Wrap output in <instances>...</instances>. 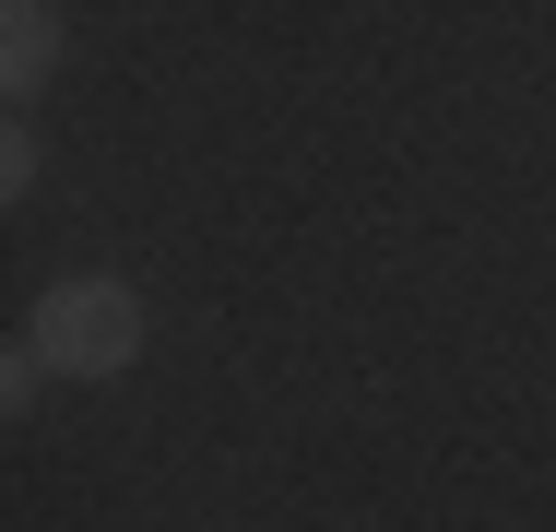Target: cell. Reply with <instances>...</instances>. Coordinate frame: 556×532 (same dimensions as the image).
Returning <instances> with one entry per match:
<instances>
[{
    "label": "cell",
    "instance_id": "obj_1",
    "mask_svg": "<svg viewBox=\"0 0 556 532\" xmlns=\"http://www.w3.org/2000/svg\"><path fill=\"white\" fill-rule=\"evenodd\" d=\"M60 379H118L130 355H142V296L108 284V273H72V284H48L36 296V331H24Z\"/></svg>",
    "mask_w": 556,
    "mask_h": 532
},
{
    "label": "cell",
    "instance_id": "obj_2",
    "mask_svg": "<svg viewBox=\"0 0 556 532\" xmlns=\"http://www.w3.org/2000/svg\"><path fill=\"white\" fill-rule=\"evenodd\" d=\"M0 24H12V36H0V72H12V96H36L48 60H60V12H48V0H12Z\"/></svg>",
    "mask_w": 556,
    "mask_h": 532
},
{
    "label": "cell",
    "instance_id": "obj_3",
    "mask_svg": "<svg viewBox=\"0 0 556 532\" xmlns=\"http://www.w3.org/2000/svg\"><path fill=\"white\" fill-rule=\"evenodd\" d=\"M36 379H48V355H36V343H12V355H0V403L24 415V403H36Z\"/></svg>",
    "mask_w": 556,
    "mask_h": 532
}]
</instances>
